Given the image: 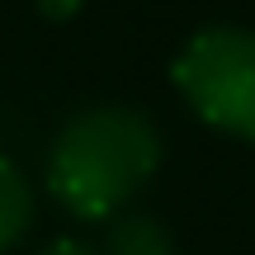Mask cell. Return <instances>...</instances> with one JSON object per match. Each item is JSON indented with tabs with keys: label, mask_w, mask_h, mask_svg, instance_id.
I'll list each match as a JSON object with an SVG mask.
<instances>
[{
	"label": "cell",
	"mask_w": 255,
	"mask_h": 255,
	"mask_svg": "<svg viewBox=\"0 0 255 255\" xmlns=\"http://www.w3.org/2000/svg\"><path fill=\"white\" fill-rule=\"evenodd\" d=\"M38 5H43V14L66 19V14H76V5H81V0H38Z\"/></svg>",
	"instance_id": "5"
},
{
	"label": "cell",
	"mask_w": 255,
	"mask_h": 255,
	"mask_svg": "<svg viewBox=\"0 0 255 255\" xmlns=\"http://www.w3.org/2000/svg\"><path fill=\"white\" fill-rule=\"evenodd\" d=\"M161 165V137L132 109H85L62 128L47 161L52 194L76 218H109Z\"/></svg>",
	"instance_id": "1"
},
{
	"label": "cell",
	"mask_w": 255,
	"mask_h": 255,
	"mask_svg": "<svg viewBox=\"0 0 255 255\" xmlns=\"http://www.w3.org/2000/svg\"><path fill=\"white\" fill-rule=\"evenodd\" d=\"M28 218H33V194H28L19 165L0 156V255L28 232Z\"/></svg>",
	"instance_id": "3"
},
{
	"label": "cell",
	"mask_w": 255,
	"mask_h": 255,
	"mask_svg": "<svg viewBox=\"0 0 255 255\" xmlns=\"http://www.w3.org/2000/svg\"><path fill=\"white\" fill-rule=\"evenodd\" d=\"M109 255H175V241L156 218H128L114 227Z\"/></svg>",
	"instance_id": "4"
},
{
	"label": "cell",
	"mask_w": 255,
	"mask_h": 255,
	"mask_svg": "<svg viewBox=\"0 0 255 255\" xmlns=\"http://www.w3.org/2000/svg\"><path fill=\"white\" fill-rule=\"evenodd\" d=\"M175 85L203 123L255 142V33L203 28L175 62Z\"/></svg>",
	"instance_id": "2"
},
{
	"label": "cell",
	"mask_w": 255,
	"mask_h": 255,
	"mask_svg": "<svg viewBox=\"0 0 255 255\" xmlns=\"http://www.w3.org/2000/svg\"><path fill=\"white\" fill-rule=\"evenodd\" d=\"M43 255H95V251L81 246V241H57V246H47Z\"/></svg>",
	"instance_id": "6"
}]
</instances>
